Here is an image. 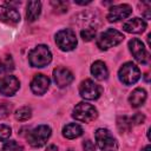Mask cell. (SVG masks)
I'll list each match as a JSON object with an SVG mask.
<instances>
[{
	"label": "cell",
	"instance_id": "15",
	"mask_svg": "<svg viewBox=\"0 0 151 151\" xmlns=\"http://www.w3.org/2000/svg\"><path fill=\"white\" fill-rule=\"evenodd\" d=\"M124 31L129 33H143L146 28V22L140 18H133L126 21L123 26Z\"/></svg>",
	"mask_w": 151,
	"mask_h": 151
},
{
	"label": "cell",
	"instance_id": "18",
	"mask_svg": "<svg viewBox=\"0 0 151 151\" xmlns=\"http://www.w3.org/2000/svg\"><path fill=\"white\" fill-rule=\"evenodd\" d=\"M83 134V129L80 125L76 124V123H71V124H67L66 126H64L63 129V136L65 138H68V139H74V138H78Z\"/></svg>",
	"mask_w": 151,
	"mask_h": 151
},
{
	"label": "cell",
	"instance_id": "30",
	"mask_svg": "<svg viewBox=\"0 0 151 151\" xmlns=\"http://www.w3.org/2000/svg\"><path fill=\"white\" fill-rule=\"evenodd\" d=\"M46 151H58V147H57L55 145H53V144H51V145H48V146H47V149H46Z\"/></svg>",
	"mask_w": 151,
	"mask_h": 151
},
{
	"label": "cell",
	"instance_id": "3",
	"mask_svg": "<svg viewBox=\"0 0 151 151\" xmlns=\"http://www.w3.org/2000/svg\"><path fill=\"white\" fill-rule=\"evenodd\" d=\"M50 137H51V127L47 125H39L28 132L27 142L33 147H40L46 144Z\"/></svg>",
	"mask_w": 151,
	"mask_h": 151
},
{
	"label": "cell",
	"instance_id": "2",
	"mask_svg": "<svg viewBox=\"0 0 151 151\" xmlns=\"http://www.w3.org/2000/svg\"><path fill=\"white\" fill-rule=\"evenodd\" d=\"M123 40H124L123 33H120L117 29L109 28L99 35V38L97 39V46L100 50H109V48L120 44Z\"/></svg>",
	"mask_w": 151,
	"mask_h": 151
},
{
	"label": "cell",
	"instance_id": "22",
	"mask_svg": "<svg viewBox=\"0 0 151 151\" xmlns=\"http://www.w3.org/2000/svg\"><path fill=\"white\" fill-rule=\"evenodd\" d=\"M117 125H118V129L120 132H125L127 130L131 129L132 124H131V120L126 117V116H123V117H119L118 120H117Z\"/></svg>",
	"mask_w": 151,
	"mask_h": 151
},
{
	"label": "cell",
	"instance_id": "11",
	"mask_svg": "<svg viewBox=\"0 0 151 151\" xmlns=\"http://www.w3.org/2000/svg\"><path fill=\"white\" fill-rule=\"evenodd\" d=\"M131 13H132L131 6H129L126 4L116 5V6L110 8V11L107 13V20L110 22H116V21H119V20L127 18Z\"/></svg>",
	"mask_w": 151,
	"mask_h": 151
},
{
	"label": "cell",
	"instance_id": "4",
	"mask_svg": "<svg viewBox=\"0 0 151 151\" xmlns=\"http://www.w3.org/2000/svg\"><path fill=\"white\" fill-rule=\"evenodd\" d=\"M97 116H98L97 109L88 103L77 104L72 112V117L76 120L83 122V123H90V122L94 120L97 118Z\"/></svg>",
	"mask_w": 151,
	"mask_h": 151
},
{
	"label": "cell",
	"instance_id": "8",
	"mask_svg": "<svg viewBox=\"0 0 151 151\" xmlns=\"http://www.w3.org/2000/svg\"><path fill=\"white\" fill-rule=\"evenodd\" d=\"M129 48L134 59L140 64H149L150 61V54L146 51L144 44L139 39H132L129 41Z\"/></svg>",
	"mask_w": 151,
	"mask_h": 151
},
{
	"label": "cell",
	"instance_id": "21",
	"mask_svg": "<svg viewBox=\"0 0 151 151\" xmlns=\"http://www.w3.org/2000/svg\"><path fill=\"white\" fill-rule=\"evenodd\" d=\"M32 116V110L27 106H24V107H20L19 110H17L15 112V118L20 122H25L27 119H29Z\"/></svg>",
	"mask_w": 151,
	"mask_h": 151
},
{
	"label": "cell",
	"instance_id": "31",
	"mask_svg": "<svg viewBox=\"0 0 151 151\" xmlns=\"http://www.w3.org/2000/svg\"><path fill=\"white\" fill-rule=\"evenodd\" d=\"M142 151H151V146H150V145H147V146H145Z\"/></svg>",
	"mask_w": 151,
	"mask_h": 151
},
{
	"label": "cell",
	"instance_id": "7",
	"mask_svg": "<svg viewBox=\"0 0 151 151\" xmlns=\"http://www.w3.org/2000/svg\"><path fill=\"white\" fill-rule=\"evenodd\" d=\"M55 42L61 51H72L77 46L76 33L70 28L61 29L55 34Z\"/></svg>",
	"mask_w": 151,
	"mask_h": 151
},
{
	"label": "cell",
	"instance_id": "29",
	"mask_svg": "<svg viewBox=\"0 0 151 151\" xmlns=\"http://www.w3.org/2000/svg\"><path fill=\"white\" fill-rule=\"evenodd\" d=\"M83 147H84V151H96V146H94L93 142H91L88 139L83 143Z\"/></svg>",
	"mask_w": 151,
	"mask_h": 151
},
{
	"label": "cell",
	"instance_id": "1",
	"mask_svg": "<svg viewBox=\"0 0 151 151\" xmlns=\"http://www.w3.org/2000/svg\"><path fill=\"white\" fill-rule=\"evenodd\" d=\"M52 60V53L45 45H38L28 54V61L33 67H44Z\"/></svg>",
	"mask_w": 151,
	"mask_h": 151
},
{
	"label": "cell",
	"instance_id": "24",
	"mask_svg": "<svg viewBox=\"0 0 151 151\" xmlns=\"http://www.w3.org/2000/svg\"><path fill=\"white\" fill-rule=\"evenodd\" d=\"M1 151H22V146L15 140H9L5 143Z\"/></svg>",
	"mask_w": 151,
	"mask_h": 151
},
{
	"label": "cell",
	"instance_id": "25",
	"mask_svg": "<svg viewBox=\"0 0 151 151\" xmlns=\"http://www.w3.org/2000/svg\"><path fill=\"white\" fill-rule=\"evenodd\" d=\"M51 5L53 6V9L57 13H65L68 8L67 2L65 1H51Z\"/></svg>",
	"mask_w": 151,
	"mask_h": 151
},
{
	"label": "cell",
	"instance_id": "17",
	"mask_svg": "<svg viewBox=\"0 0 151 151\" xmlns=\"http://www.w3.org/2000/svg\"><path fill=\"white\" fill-rule=\"evenodd\" d=\"M91 73L98 80H104L109 76V71H107L106 65L103 61H100V60H97V61H94L92 64V66H91Z\"/></svg>",
	"mask_w": 151,
	"mask_h": 151
},
{
	"label": "cell",
	"instance_id": "5",
	"mask_svg": "<svg viewBox=\"0 0 151 151\" xmlns=\"http://www.w3.org/2000/svg\"><path fill=\"white\" fill-rule=\"evenodd\" d=\"M119 80L124 85H132L140 78V71L133 63H125L118 71Z\"/></svg>",
	"mask_w": 151,
	"mask_h": 151
},
{
	"label": "cell",
	"instance_id": "16",
	"mask_svg": "<svg viewBox=\"0 0 151 151\" xmlns=\"http://www.w3.org/2000/svg\"><path fill=\"white\" fill-rule=\"evenodd\" d=\"M146 100V92L144 88H136L131 92L129 97V103L132 107H139L142 106Z\"/></svg>",
	"mask_w": 151,
	"mask_h": 151
},
{
	"label": "cell",
	"instance_id": "12",
	"mask_svg": "<svg viewBox=\"0 0 151 151\" xmlns=\"http://www.w3.org/2000/svg\"><path fill=\"white\" fill-rule=\"evenodd\" d=\"M54 83L58 87H66L73 81L72 72L66 67H57L53 70Z\"/></svg>",
	"mask_w": 151,
	"mask_h": 151
},
{
	"label": "cell",
	"instance_id": "9",
	"mask_svg": "<svg viewBox=\"0 0 151 151\" xmlns=\"http://www.w3.org/2000/svg\"><path fill=\"white\" fill-rule=\"evenodd\" d=\"M79 93L84 99L94 100V99L99 98V96L101 93V88L99 87V85H97L91 79H86V80L81 81V84L79 86Z\"/></svg>",
	"mask_w": 151,
	"mask_h": 151
},
{
	"label": "cell",
	"instance_id": "14",
	"mask_svg": "<svg viewBox=\"0 0 151 151\" xmlns=\"http://www.w3.org/2000/svg\"><path fill=\"white\" fill-rule=\"evenodd\" d=\"M0 21L6 22V24H11V25H15L20 21V14L19 12L13 8V7H8V6H0Z\"/></svg>",
	"mask_w": 151,
	"mask_h": 151
},
{
	"label": "cell",
	"instance_id": "6",
	"mask_svg": "<svg viewBox=\"0 0 151 151\" xmlns=\"http://www.w3.org/2000/svg\"><path fill=\"white\" fill-rule=\"evenodd\" d=\"M97 145L103 151H116L117 140L107 129H98L94 132Z\"/></svg>",
	"mask_w": 151,
	"mask_h": 151
},
{
	"label": "cell",
	"instance_id": "23",
	"mask_svg": "<svg viewBox=\"0 0 151 151\" xmlns=\"http://www.w3.org/2000/svg\"><path fill=\"white\" fill-rule=\"evenodd\" d=\"M96 33H97L96 28H93V27H87V28L81 29L80 35H81V38H83L84 41H91L93 38H96Z\"/></svg>",
	"mask_w": 151,
	"mask_h": 151
},
{
	"label": "cell",
	"instance_id": "26",
	"mask_svg": "<svg viewBox=\"0 0 151 151\" xmlns=\"http://www.w3.org/2000/svg\"><path fill=\"white\" fill-rule=\"evenodd\" d=\"M12 134V130L9 126L1 124L0 125V142H6Z\"/></svg>",
	"mask_w": 151,
	"mask_h": 151
},
{
	"label": "cell",
	"instance_id": "19",
	"mask_svg": "<svg viewBox=\"0 0 151 151\" xmlns=\"http://www.w3.org/2000/svg\"><path fill=\"white\" fill-rule=\"evenodd\" d=\"M41 13V4L40 1H29L27 4V11H26V18L28 21H34L39 18Z\"/></svg>",
	"mask_w": 151,
	"mask_h": 151
},
{
	"label": "cell",
	"instance_id": "20",
	"mask_svg": "<svg viewBox=\"0 0 151 151\" xmlns=\"http://www.w3.org/2000/svg\"><path fill=\"white\" fill-rule=\"evenodd\" d=\"M14 61L11 55H4L0 58V74H6L13 71Z\"/></svg>",
	"mask_w": 151,
	"mask_h": 151
},
{
	"label": "cell",
	"instance_id": "27",
	"mask_svg": "<svg viewBox=\"0 0 151 151\" xmlns=\"http://www.w3.org/2000/svg\"><path fill=\"white\" fill-rule=\"evenodd\" d=\"M12 111V105L9 103H0V119L6 118Z\"/></svg>",
	"mask_w": 151,
	"mask_h": 151
},
{
	"label": "cell",
	"instance_id": "13",
	"mask_svg": "<svg viewBox=\"0 0 151 151\" xmlns=\"http://www.w3.org/2000/svg\"><path fill=\"white\" fill-rule=\"evenodd\" d=\"M50 87V79L44 74H35L31 81V90L33 93L41 96L44 94Z\"/></svg>",
	"mask_w": 151,
	"mask_h": 151
},
{
	"label": "cell",
	"instance_id": "10",
	"mask_svg": "<svg viewBox=\"0 0 151 151\" xmlns=\"http://www.w3.org/2000/svg\"><path fill=\"white\" fill-rule=\"evenodd\" d=\"M20 87V81L14 76H5L0 78V94L2 96H14Z\"/></svg>",
	"mask_w": 151,
	"mask_h": 151
},
{
	"label": "cell",
	"instance_id": "28",
	"mask_svg": "<svg viewBox=\"0 0 151 151\" xmlns=\"http://www.w3.org/2000/svg\"><path fill=\"white\" fill-rule=\"evenodd\" d=\"M130 120H131V124L139 125V124H143V123H144L145 117H144V114H142V113H136Z\"/></svg>",
	"mask_w": 151,
	"mask_h": 151
}]
</instances>
